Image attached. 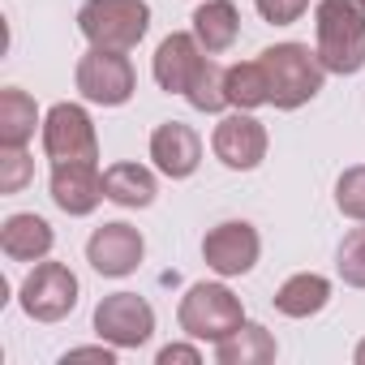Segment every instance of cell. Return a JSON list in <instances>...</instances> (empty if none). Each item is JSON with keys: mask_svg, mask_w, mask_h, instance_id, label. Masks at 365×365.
Masks as SVG:
<instances>
[{"mask_svg": "<svg viewBox=\"0 0 365 365\" xmlns=\"http://www.w3.org/2000/svg\"><path fill=\"white\" fill-rule=\"evenodd\" d=\"M314 52L327 73H361L365 69V5L361 0H318L314 9Z\"/></svg>", "mask_w": 365, "mask_h": 365, "instance_id": "6da1fadb", "label": "cell"}, {"mask_svg": "<svg viewBox=\"0 0 365 365\" xmlns=\"http://www.w3.org/2000/svg\"><path fill=\"white\" fill-rule=\"evenodd\" d=\"M176 322L198 344H224L232 331L245 327V305H241V297L228 284H207L202 279V284H194L185 297H180Z\"/></svg>", "mask_w": 365, "mask_h": 365, "instance_id": "7a4b0ae2", "label": "cell"}, {"mask_svg": "<svg viewBox=\"0 0 365 365\" xmlns=\"http://www.w3.org/2000/svg\"><path fill=\"white\" fill-rule=\"evenodd\" d=\"M262 69H267V86H271V103L279 112H292L301 103H309L322 82H327V69L318 61V52H309L305 43H275L267 48L262 56Z\"/></svg>", "mask_w": 365, "mask_h": 365, "instance_id": "3957f363", "label": "cell"}, {"mask_svg": "<svg viewBox=\"0 0 365 365\" xmlns=\"http://www.w3.org/2000/svg\"><path fill=\"white\" fill-rule=\"evenodd\" d=\"M78 31L91 39V48L133 52L150 31V5L146 0H86L78 9Z\"/></svg>", "mask_w": 365, "mask_h": 365, "instance_id": "277c9868", "label": "cell"}, {"mask_svg": "<svg viewBox=\"0 0 365 365\" xmlns=\"http://www.w3.org/2000/svg\"><path fill=\"white\" fill-rule=\"evenodd\" d=\"M73 82H78L82 99L86 103H99V108H120L138 91V73H133L129 52H112V48H91L78 61Z\"/></svg>", "mask_w": 365, "mask_h": 365, "instance_id": "5b68a950", "label": "cell"}, {"mask_svg": "<svg viewBox=\"0 0 365 365\" xmlns=\"http://www.w3.org/2000/svg\"><path fill=\"white\" fill-rule=\"evenodd\" d=\"M18 305L35 322H61L78 309V275L65 262H35V271L22 279Z\"/></svg>", "mask_w": 365, "mask_h": 365, "instance_id": "8992f818", "label": "cell"}, {"mask_svg": "<svg viewBox=\"0 0 365 365\" xmlns=\"http://www.w3.org/2000/svg\"><path fill=\"white\" fill-rule=\"evenodd\" d=\"M43 150L52 163H99V133L82 103H56L43 116Z\"/></svg>", "mask_w": 365, "mask_h": 365, "instance_id": "52a82bcc", "label": "cell"}, {"mask_svg": "<svg viewBox=\"0 0 365 365\" xmlns=\"http://www.w3.org/2000/svg\"><path fill=\"white\" fill-rule=\"evenodd\" d=\"M95 331L112 348H142L155 335V309L138 292H112L95 305Z\"/></svg>", "mask_w": 365, "mask_h": 365, "instance_id": "ba28073f", "label": "cell"}, {"mask_svg": "<svg viewBox=\"0 0 365 365\" xmlns=\"http://www.w3.org/2000/svg\"><path fill=\"white\" fill-rule=\"evenodd\" d=\"M258 254H262V237H258V228L245 224V220L215 224V228L202 237V258H207V267H211L220 279L250 275V271L258 267Z\"/></svg>", "mask_w": 365, "mask_h": 365, "instance_id": "9c48e42d", "label": "cell"}, {"mask_svg": "<svg viewBox=\"0 0 365 365\" xmlns=\"http://www.w3.org/2000/svg\"><path fill=\"white\" fill-rule=\"evenodd\" d=\"M142 258H146L142 232H138L133 224H120V220L95 228L91 241H86V262H91L103 279H125V275H133V271L142 267Z\"/></svg>", "mask_w": 365, "mask_h": 365, "instance_id": "30bf717a", "label": "cell"}, {"mask_svg": "<svg viewBox=\"0 0 365 365\" xmlns=\"http://www.w3.org/2000/svg\"><path fill=\"white\" fill-rule=\"evenodd\" d=\"M211 150H215V159H220L224 168H232V172H254V168L267 159V129H262V120H254L250 112L237 108L232 116H224V120L215 125Z\"/></svg>", "mask_w": 365, "mask_h": 365, "instance_id": "8fae6325", "label": "cell"}, {"mask_svg": "<svg viewBox=\"0 0 365 365\" xmlns=\"http://www.w3.org/2000/svg\"><path fill=\"white\" fill-rule=\"evenodd\" d=\"M207 56H211V52L198 43V35L172 31V35L155 48L150 73H155L159 91H168V95H185V91H190V82H194V73H198V65H202Z\"/></svg>", "mask_w": 365, "mask_h": 365, "instance_id": "7c38bea8", "label": "cell"}, {"mask_svg": "<svg viewBox=\"0 0 365 365\" xmlns=\"http://www.w3.org/2000/svg\"><path fill=\"white\" fill-rule=\"evenodd\" d=\"M150 159H155V168H159L168 180L194 176L198 163H202V138H198V129L180 125V120L155 125V133H150Z\"/></svg>", "mask_w": 365, "mask_h": 365, "instance_id": "4fadbf2b", "label": "cell"}, {"mask_svg": "<svg viewBox=\"0 0 365 365\" xmlns=\"http://www.w3.org/2000/svg\"><path fill=\"white\" fill-rule=\"evenodd\" d=\"M103 198H108V190H103L99 163H52V202H56L65 215L82 220V215H91Z\"/></svg>", "mask_w": 365, "mask_h": 365, "instance_id": "5bb4252c", "label": "cell"}, {"mask_svg": "<svg viewBox=\"0 0 365 365\" xmlns=\"http://www.w3.org/2000/svg\"><path fill=\"white\" fill-rule=\"evenodd\" d=\"M52 245H56V232L35 211H18L0 224V250H5L9 262H43Z\"/></svg>", "mask_w": 365, "mask_h": 365, "instance_id": "9a60e30c", "label": "cell"}, {"mask_svg": "<svg viewBox=\"0 0 365 365\" xmlns=\"http://www.w3.org/2000/svg\"><path fill=\"white\" fill-rule=\"evenodd\" d=\"M194 35H198V43H202L211 56L228 52V48L237 43V35H241V14H237V5H232V0H202V5L194 9Z\"/></svg>", "mask_w": 365, "mask_h": 365, "instance_id": "2e32d148", "label": "cell"}, {"mask_svg": "<svg viewBox=\"0 0 365 365\" xmlns=\"http://www.w3.org/2000/svg\"><path fill=\"white\" fill-rule=\"evenodd\" d=\"M103 190H108V202L125 207V211H142L155 202L159 185H155V172L142 168V163H112L103 172Z\"/></svg>", "mask_w": 365, "mask_h": 365, "instance_id": "e0dca14e", "label": "cell"}, {"mask_svg": "<svg viewBox=\"0 0 365 365\" xmlns=\"http://www.w3.org/2000/svg\"><path fill=\"white\" fill-rule=\"evenodd\" d=\"M327 301H331V279L318 271H301V275L284 279L275 292V309L284 318H314L327 309Z\"/></svg>", "mask_w": 365, "mask_h": 365, "instance_id": "ac0fdd59", "label": "cell"}, {"mask_svg": "<svg viewBox=\"0 0 365 365\" xmlns=\"http://www.w3.org/2000/svg\"><path fill=\"white\" fill-rule=\"evenodd\" d=\"M35 129H43L35 99L18 86H5L0 91V146H26Z\"/></svg>", "mask_w": 365, "mask_h": 365, "instance_id": "d6986e66", "label": "cell"}, {"mask_svg": "<svg viewBox=\"0 0 365 365\" xmlns=\"http://www.w3.org/2000/svg\"><path fill=\"white\" fill-rule=\"evenodd\" d=\"M275 335L258 322H245L241 331H232L224 344H215V361L220 365H267L275 361Z\"/></svg>", "mask_w": 365, "mask_h": 365, "instance_id": "ffe728a7", "label": "cell"}, {"mask_svg": "<svg viewBox=\"0 0 365 365\" xmlns=\"http://www.w3.org/2000/svg\"><path fill=\"white\" fill-rule=\"evenodd\" d=\"M224 91H228V108H241V112H254V108L271 103V86H267V69H262V61L228 65V73H224Z\"/></svg>", "mask_w": 365, "mask_h": 365, "instance_id": "44dd1931", "label": "cell"}, {"mask_svg": "<svg viewBox=\"0 0 365 365\" xmlns=\"http://www.w3.org/2000/svg\"><path fill=\"white\" fill-rule=\"evenodd\" d=\"M224 65H215L211 56L198 65V73H194V82H190V91H185V99H190V108H198V112H224L228 108V91H224Z\"/></svg>", "mask_w": 365, "mask_h": 365, "instance_id": "7402d4cb", "label": "cell"}, {"mask_svg": "<svg viewBox=\"0 0 365 365\" xmlns=\"http://www.w3.org/2000/svg\"><path fill=\"white\" fill-rule=\"evenodd\" d=\"M35 176V159L26 146H0V194H22Z\"/></svg>", "mask_w": 365, "mask_h": 365, "instance_id": "603a6c76", "label": "cell"}, {"mask_svg": "<svg viewBox=\"0 0 365 365\" xmlns=\"http://www.w3.org/2000/svg\"><path fill=\"white\" fill-rule=\"evenodd\" d=\"M335 271L348 288H365V228H352L344 241H339V254H335Z\"/></svg>", "mask_w": 365, "mask_h": 365, "instance_id": "cb8c5ba5", "label": "cell"}, {"mask_svg": "<svg viewBox=\"0 0 365 365\" xmlns=\"http://www.w3.org/2000/svg\"><path fill=\"white\" fill-rule=\"evenodd\" d=\"M335 207H339V215L365 224V163L348 168V172L335 180Z\"/></svg>", "mask_w": 365, "mask_h": 365, "instance_id": "d4e9b609", "label": "cell"}, {"mask_svg": "<svg viewBox=\"0 0 365 365\" xmlns=\"http://www.w3.org/2000/svg\"><path fill=\"white\" fill-rule=\"evenodd\" d=\"M254 9H258V18L271 22V26H292V22L305 18L309 0H254Z\"/></svg>", "mask_w": 365, "mask_h": 365, "instance_id": "484cf974", "label": "cell"}, {"mask_svg": "<svg viewBox=\"0 0 365 365\" xmlns=\"http://www.w3.org/2000/svg\"><path fill=\"white\" fill-rule=\"evenodd\" d=\"M155 361H159V365H176V361L198 365V361H202V348H198V339H194V344H168V348H159Z\"/></svg>", "mask_w": 365, "mask_h": 365, "instance_id": "4316f807", "label": "cell"}, {"mask_svg": "<svg viewBox=\"0 0 365 365\" xmlns=\"http://www.w3.org/2000/svg\"><path fill=\"white\" fill-rule=\"evenodd\" d=\"M69 361H99V365H116V348H112L108 339H103L99 348H69V352H65V365H69Z\"/></svg>", "mask_w": 365, "mask_h": 365, "instance_id": "83f0119b", "label": "cell"}, {"mask_svg": "<svg viewBox=\"0 0 365 365\" xmlns=\"http://www.w3.org/2000/svg\"><path fill=\"white\" fill-rule=\"evenodd\" d=\"M352 361H356V365H365V339H361V344L352 348Z\"/></svg>", "mask_w": 365, "mask_h": 365, "instance_id": "f1b7e54d", "label": "cell"}, {"mask_svg": "<svg viewBox=\"0 0 365 365\" xmlns=\"http://www.w3.org/2000/svg\"><path fill=\"white\" fill-rule=\"evenodd\" d=\"M361 5H365V0H361Z\"/></svg>", "mask_w": 365, "mask_h": 365, "instance_id": "f546056e", "label": "cell"}]
</instances>
